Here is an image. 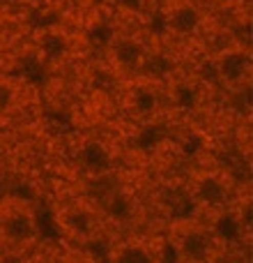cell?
<instances>
[{"mask_svg":"<svg viewBox=\"0 0 253 263\" xmlns=\"http://www.w3.org/2000/svg\"><path fill=\"white\" fill-rule=\"evenodd\" d=\"M171 245L180 263H217L221 240L214 229L194 219H180L171 229Z\"/></svg>","mask_w":253,"mask_h":263,"instance_id":"6da1fadb","label":"cell"},{"mask_svg":"<svg viewBox=\"0 0 253 263\" xmlns=\"http://www.w3.org/2000/svg\"><path fill=\"white\" fill-rule=\"evenodd\" d=\"M37 238L35 210L23 201H7L0 205V240L9 247H28Z\"/></svg>","mask_w":253,"mask_h":263,"instance_id":"7a4b0ae2","label":"cell"},{"mask_svg":"<svg viewBox=\"0 0 253 263\" xmlns=\"http://www.w3.org/2000/svg\"><path fill=\"white\" fill-rule=\"evenodd\" d=\"M60 227L76 240H92L99 231V215L92 205L76 201L60 210Z\"/></svg>","mask_w":253,"mask_h":263,"instance_id":"3957f363","label":"cell"},{"mask_svg":"<svg viewBox=\"0 0 253 263\" xmlns=\"http://www.w3.org/2000/svg\"><path fill=\"white\" fill-rule=\"evenodd\" d=\"M109 263H163V247L147 238H126L111 247Z\"/></svg>","mask_w":253,"mask_h":263,"instance_id":"277c9868","label":"cell"},{"mask_svg":"<svg viewBox=\"0 0 253 263\" xmlns=\"http://www.w3.org/2000/svg\"><path fill=\"white\" fill-rule=\"evenodd\" d=\"M230 196V187H228L226 178L219 176L214 171H203L194 178L191 185V199L203 208H212V210H221L228 203Z\"/></svg>","mask_w":253,"mask_h":263,"instance_id":"5b68a950","label":"cell"},{"mask_svg":"<svg viewBox=\"0 0 253 263\" xmlns=\"http://www.w3.org/2000/svg\"><path fill=\"white\" fill-rule=\"evenodd\" d=\"M217 74L221 81L230 83V86H237L246 79L251 67V58H249V51L244 49H230V51H223L217 60Z\"/></svg>","mask_w":253,"mask_h":263,"instance_id":"8992f818","label":"cell"},{"mask_svg":"<svg viewBox=\"0 0 253 263\" xmlns=\"http://www.w3.org/2000/svg\"><path fill=\"white\" fill-rule=\"evenodd\" d=\"M166 23L168 30L175 32V35H194L198 32L200 23H203V16H200V9L191 3H182L175 5L171 12L166 14Z\"/></svg>","mask_w":253,"mask_h":263,"instance_id":"52a82bcc","label":"cell"},{"mask_svg":"<svg viewBox=\"0 0 253 263\" xmlns=\"http://www.w3.org/2000/svg\"><path fill=\"white\" fill-rule=\"evenodd\" d=\"M111 49H113V58L118 65H122V67H134V65H140L143 63V46H140V42L136 40H129V37H122V40H113V44H111Z\"/></svg>","mask_w":253,"mask_h":263,"instance_id":"ba28073f","label":"cell"},{"mask_svg":"<svg viewBox=\"0 0 253 263\" xmlns=\"http://www.w3.org/2000/svg\"><path fill=\"white\" fill-rule=\"evenodd\" d=\"M81 162L90 173H104L111 166V157L106 153V148L101 143H95V141L81 150Z\"/></svg>","mask_w":253,"mask_h":263,"instance_id":"9c48e42d","label":"cell"},{"mask_svg":"<svg viewBox=\"0 0 253 263\" xmlns=\"http://www.w3.org/2000/svg\"><path fill=\"white\" fill-rule=\"evenodd\" d=\"M18 104V86L7 77H0V116H7Z\"/></svg>","mask_w":253,"mask_h":263,"instance_id":"30bf717a","label":"cell"},{"mask_svg":"<svg viewBox=\"0 0 253 263\" xmlns=\"http://www.w3.org/2000/svg\"><path fill=\"white\" fill-rule=\"evenodd\" d=\"M134 106L140 116L152 114V111L157 109V95H154V90H150V88H140V90H136Z\"/></svg>","mask_w":253,"mask_h":263,"instance_id":"8fae6325","label":"cell"},{"mask_svg":"<svg viewBox=\"0 0 253 263\" xmlns=\"http://www.w3.org/2000/svg\"><path fill=\"white\" fill-rule=\"evenodd\" d=\"M65 40L60 35H46L44 40H41V51H44V55H49V58H58V55L65 53Z\"/></svg>","mask_w":253,"mask_h":263,"instance_id":"7c38bea8","label":"cell"},{"mask_svg":"<svg viewBox=\"0 0 253 263\" xmlns=\"http://www.w3.org/2000/svg\"><path fill=\"white\" fill-rule=\"evenodd\" d=\"M90 35H92V40L99 42V44H113L115 32H113V28H111V26H106V23H99V26H95L90 30Z\"/></svg>","mask_w":253,"mask_h":263,"instance_id":"4fadbf2b","label":"cell"},{"mask_svg":"<svg viewBox=\"0 0 253 263\" xmlns=\"http://www.w3.org/2000/svg\"><path fill=\"white\" fill-rule=\"evenodd\" d=\"M175 102L180 106H194L196 104V90L191 86H177L175 88Z\"/></svg>","mask_w":253,"mask_h":263,"instance_id":"5bb4252c","label":"cell"},{"mask_svg":"<svg viewBox=\"0 0 253 263\" xmlns=\"http://www.w3.org/2000/svg\"><path fill=\"white\" fill-rule=\"evenodd\" d=\"M145 67H147V72L152 74V77H163L171 65H168V60L163 58V55H154V58H150L147 63H145Z\"/></svg>","mask_w":253,"mask_h":263,"instance_id":"9a60e30c","label":"cell"}]
</instances>
